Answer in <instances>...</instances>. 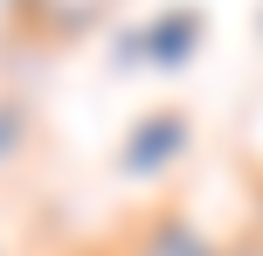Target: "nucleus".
Returning a JSON list of instances; mask_svg holds the SVG:
<instances>
[{"label": "nucleus", "mask_w": 263, "mask_h": 256, "mask_svg": "<svg viewBox=\"0 0 263 256\" xmlns=\"http://www.w3.org/2000/svg\"><path fill=\"white\" fill-rule=\"evenodd\" d=\"M118 14V0H14V21L35 42H83Z\"/></svg>", "instance_id": "20e7f679"}, {"label": "nucleus", "mask_w": 263, "mask_h": 256, "mask_svg": "<svg viewBox=\"0 0 263 256\" xmlns=\"http://www.w3.org/2000/svg\"><path fill=\"white\" fill-rule=\"evenodd\" d=\"M21 146H28V118H21L14 104H0V160H14Z\"/></svg>", "instance_id": "39448f33"}, {"label": "nucleus", "mask_w": 263, "mask_h": 256, "mask_svg": "<svg viewBox=\"0 0 263 256\" xmlns=\"http://www.w3.org/2000/svg\"><path fill=\"white\" fill-rule=\"evenodd\" d=\"M222 256H263V235H250V229H242V235H229Z\"/></svg>", "instance_id": "0eeeda50"}, {"label": "nucleus", "mask_w": 263, "mask_h": 256, "mask_svg": "<svg viewBox=\"0 0 263 256\" xmlns=\"http://www.w3.org/2000/svg\"><path fill=\"white\" fill-rule=\"evenodd\" d=\"M201 35H208V14L194 7V0H180V7L153 14V21H132L118 42H111V55L118 63H145V69H187L201 49Z\"/></svg>", "instance_id": "f257e3e1"}, {"label": "nucleus", "mask_w": 263, "mask_h": 256, "mask_svg": "<svg viewBox=\"0 0 263 256\" xmlns=\"http://www.w3.org/2000/svg\"><path fill=\"white\" fill-rule=\"evenodd\" d=\"M194 146V118L180 104H159L145 118H132V132L118 139V173L125 180H166Z\"/></svg>", "instance_id": "f03ea898"}, {"label": "nucleus", "mask_w": 263, "mask_h": 256, "mask_svg": "<svg viewBox=\"0 0 263 256\" xmlns=\"http://www.w3.org/2000/svg\"><path fill=\"white\" fill-rule=\"evenodd\" d=\"M111 249H118V256H222V243H215L187 208H173V201L139 208V215L118 229V243H111Z\"/></svg>", "instance_id": "7ed1b4c3"}, {"label": "nucleus", "mask_w": 263, "mask_h": 256, "mask_svg": "<svg viewBox=\"0 0 263 256\" xmlns=\"http://www.w3.org/2000/svg\"><path fill=\"white\" fill-rule=\"evenodd\" d=\"M250 235H263V160L250 166Z\"/></svg>", "instance_id": "423d86ee"}, {"label": "nucleus", "mask_w": 263, "mask_h": 256, "mask_svg": "<svg viewBox=\"0 0 263 256\" xmlns=\"http://www.w3.org/2000/svg\"><path fill=\"white\" fill-rule=\"evenodd\" d=\"M7 7H14V0H7Z\"/></svg>", "instance_id": "1a4fd4ad"}, {"label": "nucleus", "mask_w": 263, "mask_h": 256, "mask_svg": "<svg viewBox=\"0 0 263 256\" xmlns=\"http://www.w3.org/2000/svg\"><path fill=\"white\" fill-rule=\"evenodd\" d=\"M69 256H118V249H111V243H90V249H69Z\"/></svg>", "instance_id": "6e6552de"}]
</instances>
